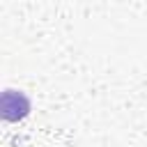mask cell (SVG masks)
Returning <instances> with one entry per match:
<instances>
[{
  "instance_id": "6da1fadb",
  "label": "cell",
  "mask_w": 147,
  "mask_h": 147,
  "mask_svg": "<svg viewBox=\"0 0 147 147\" xmlns=\"http://www.w3.org/2000/svg\"><path fill=\"white\" fill-rule=\"evenodd\" d=\"M0 110L7 122H21L30 115V99L18 90H5L0 99Z\"/></svg>"
}]
</instances>
